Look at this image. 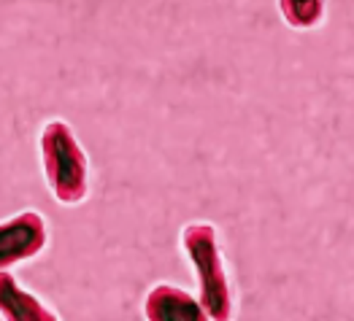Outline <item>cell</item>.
I'll return each mask as SVG.
<instances>
[{
  "label": "cell",
  "mask_w": 354,
  "mask_h": 321,
  "mask_svg": "<svg viewBox=\"0 0 354 321\" xmlns=\"http://www.w3.org/2000/svg\"><path fill=\"white\" fill-rule=\"evenodd\" d=\"M38 146L52 197L59 205L84 203L89 195V162L68 121L62 119L46 121Z\"/></svg>",
  "instance_id": "6da1fadb"
},
{
  "label": "cell",
  "mask_w": 354,
  "mask_h": 321,
  "mask_svg": "<svg viewBox=\"0 0 354 321\" xmlns=\"http://www.w3.org/2000/svg\"><path fill=\"white\" fill-rule=\"evenodd\" d=\"M181 249L198 273L201 305L206 311L208 321H233V292H230V281L219 254L214 224H206V222L187 224L181 230Z\"/></svg>",
  "instance_id": "7a4b0ae2"
},
{
  "label": "cell",
  "mask_w": 354,
  "mask_h": 321,
  "mask_svg": "<svg viewBox=\"0 0 354 321\" xmlns=\"http://www.w3.org/2000/svg\"><path fill=\"white\" fill-rule=\"evenodd\" d=\"M49 243L46 219L38 211H22L0 222V273H8L14 264L38 257Z\"/></svg>",
  "instance_id": "3957f363"
},
{
  "label": "cell",
  "mask_w": 354,
  "mask_h": 321,
  "mask_svg": "<svg viewBox=\"0 0 354 321\" xmlns=\"http://www.w3.org/2000/svg\"><path fill=\"white\" fill-rule=\"evenodd\" d=\"M144 316L147 321H208L201 300L174 284H157L149 289Z\"/></svg>",
  "instance_id": "277c9868"
},
{
  "label": "cell",
  "mask_w": 354,
  "mask_h": 321,
  "mask_svg": "<svg viewBox=\"0 0 354 321\" xmlns=\"http://www.w3.org/2000/svg\"><path fill=\"white\" fill-rule=\"evenodd\" d=\"M0 319L3 321H59L38 297L19 286L11 273H0Z\"/></svg>",
  "instance_id": "5b68a950"
},
{
  "label": "cell",
  "mask_w": 354,
  "mask_h": 321,
  "mask_svg": "<svg viewBox=\"0 0 354 321\" xmlns=\"http://www.w3.org/2000/svg\"><path fill=\"white\" fill-rule=\"evenodd\" d=\"M279 11H281V17H284V22H287L290 28L306 30L322 22V17H325V3H319V0H308V3L281 0V3H279Z\"/></svg>",
  "instance_id": "8992f818"
}]
</instances>
